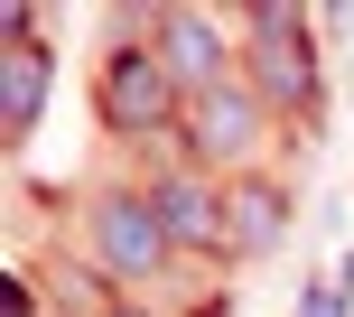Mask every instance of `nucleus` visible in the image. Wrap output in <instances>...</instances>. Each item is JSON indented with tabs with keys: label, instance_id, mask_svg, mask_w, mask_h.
<instances>
[{
	"label": "nucleus",
	"instance_id": "1",
	"mask_svg": "<svg viewBox=\"0 0 354 317\" xmlns=\"http://www.w3.org/2000/svg\"><path fill=\"white\" fill-rule=\"evenodd\" d=\"M103 112L122 131H149L168 112V75H159V56H112V75H103Z\"/></svg>",
	"mask_w": 354,
	"mask_h": 317
},
{
	"label": "nucleus",
	"instance_id": "2",
	"mask_svg": "<svg viewBox=\"0 0 354 317\" xmlns=\"http://www.w3.org/2000/svg\"><path fill=\"white\" fill-rule=\"evenodd\" d=\"M159 252H168L159 206H103V262L112 271H159Z\"/></svg>",
	"mask_w": 354,
	"mask_h": 317
},
{
	"label": "nucleus",
	"instance_id": "3",
	"mask_svg": "<svg viewBox=\"0 0 354 317\" xmlns=\"http://www.w3.org/2000/svg\"><path fill=\"white\" fill-rule=\"evenodd\" d=\"M261 84L280 93V103H308V93H317L308 47H299V28H289V19H261Z\"/></svg>",
	"mask_w": 354,
	"mask_h": 317
},
{
	"label": "nucleus",
	"instance_id": "4",
	"mask_svg": "<svg viewBox=\"0 0 354 317\" xmlns=\"http://www.w3.org/2000/svg\"><path fill=\"white\" fill-rule=\"evenodd\" d=\"M168 66L187 75V84L224 93V47H214V28H205V19H168Z\"/></svg>",
	"mask_w": 354,
	"mask_h": 317
},
{
	"label": "nucleus",
	"instance_id": "5",
	"mask_svg": "<svg viewBox=\"0 0 354 317\" xmlns=\"http://www.w3.org/2000/svg\"><path fill=\"white\" fill-rule=\"evenodd\" d=\"M19 28V56H10V131H28L37 122V93H47V66H37V47H28V19H10Z\"/></svg>",
	"mask_w": 354,
	"mask_h": 317
},
{
	"label": "nucleus",
	"instance_id": "6",
	"mask_svg": "<svg viewBox=\"0 0 354 317\" xmlns=\"http://www.w3.org/2000/svg\"><path fill=\"white\" fill-rule=\"evenodd\" d=\"M159 215H168L177 243H214V196H205V187H168V196H159Z\"/></svg>",
	"mask_w": 354,
	"mask_h": 317
},
{
	"label": "nucleus",
	"instance_id": "7",
	"mask_svg": "<svg viewBox=\"0 0 354 317\" xmlns=\"http://www.w3.org/2000/svg\"><path fill=\"white\" fill-rule=\"evenodd\" d=\"M270 233H280V196H270V187H243V196H233V243L261 252Z\"/></svg>",
	"mask_w": 354,
	"mask_h": 317
},
{
	"label": "nucleus",
	"instance_id": "8",
	"mask_svg": "<svg viewBox=\"0 0 354 317\" xmlns=\"http://www.w3.org/2000/svg\"><path fill=\"white\" fill-rule=\"evenodd\" d=\"M205 131H214L224 150H243V141H252V103H243V93H205Z\"/></svg>",
	"mask_w": 354,
	"mask_h": 317
},
{
	"label": "nucleus",
	"instance_id": "9",
	"mask_svg": "<svg viewBox=\"0 0 354 317\" xmlns=\"http://www.w3.org/2000/svg\"><path fill=\"white\" fill-rule=\"evenodd\" d=\"M308 317H336V289H317V299H308Z\"/></svg>",
	"mask_w": 354,
	"mask_h": 317
}]
</instances>
